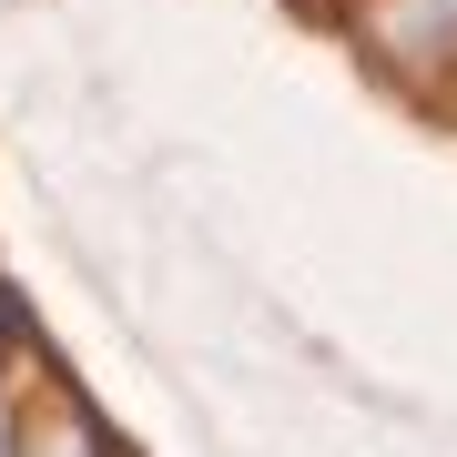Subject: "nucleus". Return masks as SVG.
<instances>
[{
    "label": "nucleus",
    "instance_id": "obj_2",
    "mask_svg": "<svg viewBox=\"0 0 457 457\" xmlns=\"http://www.w3.org/2000/svg\"><path fill=\"white\" fill-rule=\"evenodd\" d=\"M0 457H11V417H0Z\"/></svg>",
    "mask_w": 457,
    "mask_h": 457
},
{
    "label": "nucleus",
    "instance_id": "obj_1",
    "mask_svg": "<svg viewBox=\"0 0 457 457\" xmlns=\"http://www.w3.org/2000/svg\"><path fill=\"white\" fill-rule=\"evenodd\" d=\"M376 41L407 71H457V11L447 0H386V11H376Z\"/></svg>",
    "mask_w": 457,
    "mask_h": 457
},
{
    "label": "nucleus",
    "instance_id": "obj_3",
    "mask_svg": "<svg viewBox=\"0 0 457 457\" xmlns=\"http://www.w3.org/2000/svg\"><path fill=\"white\" fill-rule=\"evenodd\" d=\"M62 457H92V447H82V437H71V447H62Z\"/></svg>",
    "mask_w": 457,
    "mask_h": 457
}]
</instances>
